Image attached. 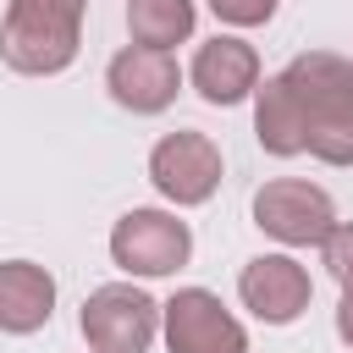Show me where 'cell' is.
Segmentation results:
<instances>
[{
	"instance_id": "cell-1",
	"label": "cell",
	"mask_w": 353,
	"mask_h": 353,
	"mask_svg": "<svg viewBox=\"0 0 353 353\" xmlns=\"http://www.w3.org/2000/svg\"><path fill=\"white\" fill-rule=\"evenodd\" d=\"M303 105L309 154L325 165H353V61L331 50L292 55L281 72Z\"/></svg>"
},
{
	"instance_id": "cell-2",
	"label": "cell",
	"mask_w": 353,
	"mask_h": 353,
	"mask_svg": "<svg viewBox=\"0 0 353 353\" xmlns=\"http://www.w3.org/2000/svg\"><path fill=\"white\" fill-rule=\"evenodd\" d=\"M88 0H11L0 22V61L22 77H55L77 61Z\"/></svg>"
},
{
	"instance_id": "cell-3",
	"label": "cell",
	"mask_w": 353,
	"mask_h": 353,
	"mask_svg": "<svg viewBox=\"0 0 353 353\" xmlns=\"http://www.w3.org/2000/svg\"><path fill=\"white\" fill-rule=\"evenodd\" d=\"M254 226L287 248H320L336 232V204L303 176H276L254 193Z\"/></svg>"
},
{
	"instance_id": "cell-4",
	"label": "cell",
	"mask_w": 353,
	"mask_h": 353,
	"mask_svg": "<svg viewBox=\"0 0 353 353\" xmlns=\"http://www.w3.org/2000/svg\"><path fill=\"white\" fill-rule=\"evenodd\" d=\"M160 331V303L132 281H105L83 298V342L94 353H149Z\"/></svg>"
},
{
	"instance_id": "cell-5",
	"label": "cell",
	"mask_w": 353,
	"mask_h": 353,
	"mask_svg": "<svg viewBox=\"0 0 353 353\" xmlns=\"http://www.w3.org/2000/svg\"><path fill=\"white\" fill-rule=\"evenodd\" d=\"M188 254H193V232L171 210H127L110 232V259L127 276H171L188 265Z\"/></svg>"
},
{
	"instance_id": "cell-6",
	"label": "cell",
	"mask_w": 353,
	"mask_h": 353,
	"mask_svg": "<svg viewBox=\"0 0 353 353\" xmlns=\"http://www.w3.org/2000/svg\"><path fill=\"white\" fill-rule=\"evenodd\" d=\"M149 182L171 204H182V210L215 199V188H221V149H215V138L210 132H193V127L165 132L149 149Z\"/></svg>"
},
{
	"instance_id": "cell-7",
	"label": "cell",
	"mask_w": 353,
	"mask_h": 353,
	"mask_svg": "<svg viewBox=\"0 0 353 353\" xmlns=\"http://www.w3.org/2000/svg\"><path fill=\"white\" fill-rule=\"evenodd\" d=\"M160 331L171 353H248V331L210 287H182L160 303Z\"/></svg>"
},
{
	"instance_id": "cell-8",
	"label": "cell",
	"mask_w": 353,
	"mask_h": 353,
	"mask_svg": "<svg viewBox=\"0 0 353 353\" xmlns=\"http://www.w3.org/2000/svg\"><path fill=\"white\" fill-rule=\"evenodd\" d=\"M105 88H110V99H116L121 110H132V116H160V110L176 99V88H182V66L171 61V50L127 44V50L110 55Z\"/></svg>"
},
{
	"instance_id": "cell-9",
	"label": "cell",
	"mask_w": 353,
	"mask_h": 353,
	"mask_svg": "<svg viewBox=\"0 0 353 353\" xmlns=\"http://www.w3.org/2000/svg\"><path fill=\"white\" fill-rule=\"evenodd\" d=\"M309 292H314V281L292 254H259L237 270V298L265 325H292L309 309Z\"/></svg>"
},
{
	"instance_id": "cell-10",
	"label": "cell",
	"mask_w": 353,
	"mask_h": 353,
	"mask_svg": "<svg viewBox=\"0 0 353 353\" xmlns=\"http://www.w3.org/2000/svg\"><path fill=\"white\" fill-rule=\"evenodd\" d=\"M188 83L199 88V99L210 105H243L254 88H259V55L248 39H232V33H215L210 44L193 50V66H188Z\"/></svg>"
},
{
	"instance_id": "cell-11",
	"label": "cell",
	"mask_w": 353,
	"mask_h": 353,
	"mask_svg": "<svg viewBox=\"0 0 353 353\" xmlns=\"http://www.w3.org/2000/svg\"><path fill=\"white\" fill-rule=\"evenodd\" d=\"M55 314V276L33 259H0V331L33 336Z\"/></svg>"
},
{
	"instance_id": "cell-12",
	"label": "cell",
	"mask_w": 353,
	"mask_h": 353,
	"mask_svg": "<svg viewBox=\"0 0 353 353\" xmlns=\"http://www.w3.org/2000/svg\"><path fill=\"white\" fill-rule=\"evenodd\" d=\"M254 138H259V149H265V154H276V160H292V154H303V149H309L303 105H298L292 83H287L281 72H276V77H265V83L254 88Z\"/></svg>"
},
{
	"instance_id": "cell-13",
	"label": "cell",
	"mask_w": 353,
	"mask_h": 353,
	"mask_svg": "<svg viewBox=\"0 0 353 353\" xmlns=\"http://www.w3.org/2000/svg\"><path fill=\"white\" fill-rule=\"evenodd\" d=\"M193 0H127V33L132 44H149V50H176L193 39Z\"/></svg>"
},
{
	"instance_id": "cell-14",
	"label": "cell",
	"mask_w": 353,
	"mask_h": 353,
	"mask_svg": "<svg viewBox=\"0 0 353 353\" xmlns=\"http://www.w3.org/2000/svg\"><path fill=\"white\" fill-rule=\"evenodd\" d=\"M320 254H325V270L342 287H353V221H336V232L320 243Z\"/></svg>"
},
{
	"instance_id": "cell-15",
	"label": "cell",
	"mask_w": 353,
	"mask_h": 353,
	"mask_svg": "<svg viewBox=\"0 0 353 353\" xmlns=\"http://www.w3.org/2000/svg\"><path fill=\"white\" fill-rule=\"evenodd\" d=\"M210 11L232 28H259V22L276 17V0H210Z\"/></svg>"
},
{
	"instance_id": "cell-16",
	"label": "cell",
	"mask_w": 353,
	"mask_h": 353,
	"mask_svg": "<svg viewBox=\"0 0 353 353\" xmlns=\"http://www.w3.org/2000/svg\"><path fill=\"white\" fill-rule=\"evenodd\" d=\"M336 336L353 347V287H342V303H336Z\"/></svg>"
}]
</instances>
